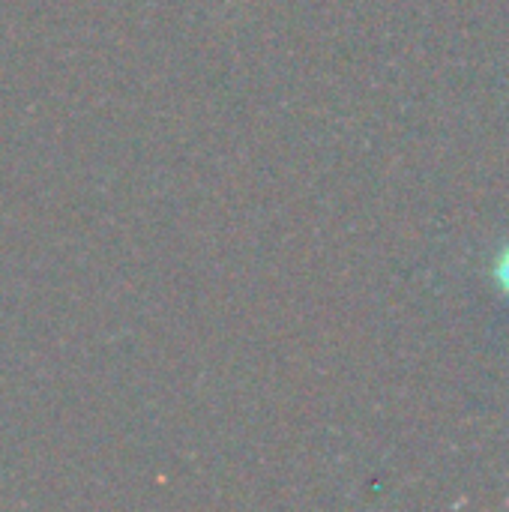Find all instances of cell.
Instances as JSON below:
<instances>
[{"instance_id": "1", "label": "cell", "mask_w": 509, "mask_h": 512, "mask_svg": "<svg viewBox=\"0 0 509 512\" xmlns=\"http://www.w3.org/2000/svg\"><path fill=\"white\" fill-rule=\"evenodd\" d=\"M498 279H501V285H504V291H509V249L501 255V261H498Z\"/></svg>"}]
</instances>
